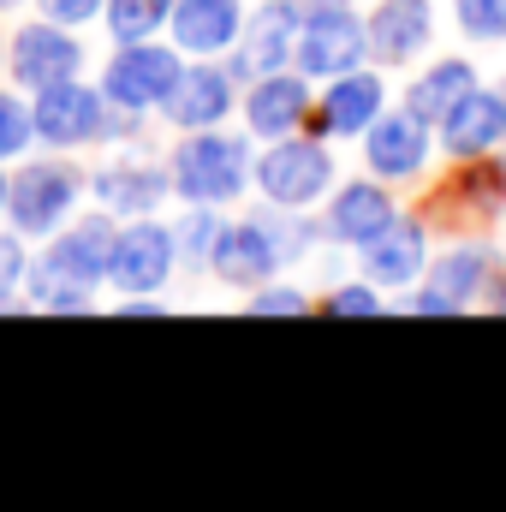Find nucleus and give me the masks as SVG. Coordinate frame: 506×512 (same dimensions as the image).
<instances>
[{
  "instance_id": "24",
  "label": "nucleus",
  "mask_w": 506,
  "mask_h": 512,
  "mask_svg": "<svg viewBox=\"0 0 506 512\" xmlns=\"http://www.w3.org/2000/svg\"><path fill=\"white\" fill-rule=\"evenodd\" d=\"M108 30L114 42H149L167 18H173V0H108Z\"/></svg>"
},
{
  "instance_id": "25",
  "label": "nucleus",
  "mask_w": 506,
  "mask_h": 512,
  "mask_svg": "<svg viewBox=\"0 0 506 512\" xmlns=\"http://www.w3.org/2000/svg\"><path fill=\"white\" fill-rule=\"evenodd\" d=\"M30 137H36V114H30V102H18L12 90H0V161L24 155Z\"/></svg>"
},
{
  "instance_id": "15",
  "label": "nucleus",
  "mask_w": 506,
  "mask_h": 512,
  "mask_svg": "<svg viewBox=\"0 0 506 512\" xmlns=\"http://www.w3.org/2000/svg\"><path fill=\"white\" fill-rule=\"evenodd\" d=\"M364 24H370V54L381 66H405V60H417L429 48L435 6L429 0H376V12Z\"/></svg>"
},
{
  "instance_id": "4",
  "label": "nucleus",
  "mask_w": 506,
  "mask_h": 512,
  "mask_svg": "<svg viewBox=\"0 0 506 512\" xmlns=\"http://www.w3.org/2000/svg\"><path fill=\"white\" fill-rule=\"evenodd\" d=\"M185 78V48H161V42H120L108 72H102V90L114 108L126 114H149V108H167L173 90Z\"/></svg>"
},
{
  "instance_id": "12",
  "label": "nucleus",
  "mask_w": 506,
  "mask_h": 512,
  "mask_svg": "<svg viewBox=\"0 0 506 512\" xmlns=\"http://www.w3.org/2000/svg\"><path fill=\"white\" fill-rule=\"evenodd\" d=\"M489 274H495V251H489V245H459V251H447L435 262V274H429V286L411 298V310H417V316H459V310L483 292Z\"/></svg>"
},
{
  "instance_id": "31",
  "label": "nucleus",
  "mask_w": 506,
  "mask_h": 512,
  "mask_svg": "<svg viewBox=\"0 0 506 512\" xmlns=\"http://www.w3.org/2000/svg\"><path fill=\"white\" fill-rule=\"evenodd\" d=\"M108 12V0H42V18H54V24H90V18H102Z\"/></svg>"
},
{
  "instance_id": "8",
  "label": "nucleus",
  "mask_w": 506,
  "mask_h": 512,
  "mask_svg": "<svg viewBox=\"0 0 506 512\" xmlns=\"http://www.w3.org/2000/svg\"><path fill=\"white\" fill-rule=\"evenodd\" d=\"M66 30H72V24H54V18H36V24L12 30L6 66H12V78H18L30 96L84 72V42H78V36H66Z\"/></svg>"
},
{
  "instance_id": "14",
  "label": "nucleus",
  "mask_w": 506,
  "mask_h": 512,
  "mask_svg": "<svg viewBox=\"0 0 506 512\" xmlns=\"http://www.w3.org/2000/svg\"><path fill=\"white\" fill-rule=\"evenodd\" d=\"M364 161L376 179H417L429 167V120H417L411 108L381 114L376 126L364 131Z\"/></svg>"
},
{
  "instance_id": "21",
  "label": "nucleus",
  "mask_w": 506,
  "mask_h": 512,
  "mask_svg": "<svg viewBox=\"0 0 506 512\" xmlns=\"http://www.w3.org/2000/svg\"><path fill=\"white\" fill-rule=\"evenodd\" d=\"M423 262H429V233L417 221H393L387 233L364 245V274L376 286H411L423 274Z\"/></svg>"
},
{
  "instance_id": "17",
  "label": "nucleus",
  "mask_w": 506,
  "mask_h": 512,
  "mask_svg": "<svg viewBox=\"0 0 506 512\" xmlns=\"http://www.w3.org/2000/svg\"><path fill=\"white\" fill-rule=\"evenodd\" d=\"M506 137V96L501 90H465L453 108H447V120H441V143H447V155H459V161H471V155H489L495 143Z\"/></svg>"
},
{
  "instance_id": "36",
  "label": "nucleus",
  "mask_w": 506,
  "mask_h": 512,
  "mask_svg": "<svg viewBox=\"0 0 506 512\" xmlns=\"http://www.w3.org/2000/svg\"><path fill=\"white\" fill-rule=\"evenodd\" d=\"M501 96H506V90H501Z\"/></svg>"
},
{
  "instance_id": "5",
  "label": "nucleus",
  "mask_w": 506,
  "mask_h": 512,
  "mask_svg": "<svg viewBox=\"0 0 506 512\" xmlns=\"http://www.w3.org/2000/svg\"><path fill=\"white\" fill-rule=\"evenodd\" d=\"M334 185V155L316 137H274L256 161V191L274 209H310Z\"/></svg>"
},
{
  "instance_id": "35",
  "label": "nucleus",
  "mask_w": 506,
  "mask_h": 512,
  "mask_svg": "<svg viewBox=\"0 0 506 512\" xmlns=\"http://www.w3.org/2000/svg\"><path fill=\"white\" fill-rule=\"evenodd\" d=\"M0 60H6V48H0Z\"/></svg>"
},
{
  "instance_id": "34",
  "label": "nucleus",
  "mask_w": 506,
  "mask_h": 512,
  "mask_svg": "<svg viewBox=\"0 0 506 512\" xmlns=\"http://www.w3.org/2000/svg\"><path fill=\"white\" fill-rule=\"evenodd\" d=\"M0 6H18V0H0Z\"/></svg>"
},
{
  "instance_id": "11",
  "label": "nucleus",
  "mask_w": 506,
  "mask_h": 512,
  "mask_svg": "<svg viewBox=\"0 0 506 512\" xmlns=\"http://www.w3.org/2000/svg\"><path fill=\"white\" fill-rule=\"evenodd\" d=\"M280 262L286 256H280V245H274V233H268L262 215H251V221H221V239L209 251L215 280H227V286H268V274Z\"/></svg>"
},
{
  "instance_id": "22",
  "label": "nucleus",
  "mask_w": 506,
  "mask_h": 512,
  "mask_svg": "<svg viewBox=\"0 0 506 512\" xmlns=\"http://www.w3.org/2000/svg\"><path fill=\"white\" fill-rule=\"evenodd\" d=\"M90 191L114 209V215H149L167 191H173V173L161 167H108L90 179Z\"/></svg>"
},
{
  "instance_id": "6",
  "label": "nucleus",
  "mask_w": 506,
  "mask_h": 512,
  "mask_svg": "<svg viewBox=\"0 0 506 512\" xmlns=\"http://www.w3.org/2000/svg\"><path fill=\"white\" fill-rule=\"evenodd\" d=\"M30 114H36V137H42L48 149L96 143V137H108V126H114L108 90H90V84H78V78L36 90V96H30Z\"/></svg>"
},
{
  "instance_id": "28",
  "label": "nucleus",
  "mask_w": 506,
  "mask_h": 512,
  "mask_svg": "<svg viewBox=\"0 0 506 512\" xmlns=\"http://www.w3.org/2000/svg\"><path fill=\"white\" fill-rule=\"evenodd\" d=\"M30 280V256H24V233H0V304L18 298V286Z\"/></svg>"
},
{
  "instance_id": "20",
  "label": "nucleus",
  "mask_w": 506,
  "mask_h": 512,
  "mask_svg": "<svg viewBox=\"0 0 506 512\" xmlns=\"http://www.w3.org/2000/svg\"><path fill=\"white\" fill-rule=\"evenodd\" d=\"M381 78L376 72H340L322 96V131L328 137H364L381 120Z\"/></svg>"
},
{
  "instance_id": "19",
  "label": "nucleus",
  "mask_w": 506,
  "mask_h": 512,
  "mask_svg": "<svg viewBox=\"0 0 506 512\" xmlns=\"http://www.w3.org/2000/svg\"><path fill=\"white\" fill-rule=\"evenodd\" d=\"M233 66L221 72V66H185V78H179V90H173V102L161 108L167 120L179 131H209L221 126L227 114H233Z\"/></svg>"
},
{
  "instance_id": "18",
  "label": "nucleus",
  "mask_w": 506,
  "mask_h": 512,
  "mask_svg": "<svg viewBox=\"0 0 506 512\" xmlns=\"http://www.w3.org/2000/svg\"><path fill=\"white\" fill-rule=\"evenodd\" d=\"M304 114H310V84H304V72H268V78H256L251 96H245V120H251L256 137H292V131L304 126Z\"/></svg>"
},
{
  "instance_id": "10",
  "label": "nucleus",
  "mask_w": 506,
  "mask_h": 512,
  "mask_svg": "<svg viewBox=\"0 0 506 512\" xmlns=\"http://www.w3.org/2000/svg\"><path fill=\"white\" fill-rule=\"evenodd\" d=\"M298 30H304V18H298L292 0H262L251 18H245V36L233 48V78H251L256 84V78L280 72L298 54Z\"/></svg>"
},
{
  "instance_id": "7",
  "label": "nucleus",
  "mask_w": 506,
  "mask_h": 512,
  "mask_svg": "<svg viewBox=\"0 0 506 512\" xmlns=\"http://www.w3.org/2000/svg\"><path fill=\"white\" fill-rule=\"evenodd\" d=\"M179 233L173 227H161V221H149V215H131V227H120V239H114V286H120V298H143V292H161L167 280H173V268H179Z\"/></svg>"
},
{
  "instance_id": "2",
  "label": "nucleus",
  "mask_w": 506,
  "mask_h": 512,
  "mask_svg": "<svg viewBox=\"0 0 506 512\" xmlns=\"http://www.w3.org/2000/svg\"><path fill=\"white\" fill-rule=\"evenodd\" d=\"M173 191L185 197V203H209V209H221V203H233L245 185L256 179V161H251V143L239 137V131H191L179 149H173Z\"/></svg>"
},
{
  "instance_id": "13",
  "label": "nucleus",
  "mask_w": 506,
  "mask_h": 512,
  "mask_svg": "<svg viewBox=\"0 0 506 512\" xmlns=\"http://www.w3.org/2000/svg\"><path fill=\"white\" fill-rule=\"evenodd\" d=\"M173 48L197 54V60H215V54H233L239 36H245V6L239 0H173Z\"/></svg>"
},
{
  "instance_id": "23",
  "label": "nucleus",
  "mask_w": 506,
  "mask_h": 512,
  "mask_svg": "<svg viewBox=\"0 0 506 512\" xmlns=\"http://www.w3.org/2000/svg\"><path fill=\"white\" fill-rule=\"evenodd\" d=\"M465 90H477V72H471V60H435L411 90H405V108L417 114V120H429V126H441L447 120V108L465 96Z\"/></svg>"
},
{
  "instance_id": "26",
  "label": "nucleus",
  "mask_w": 506,
  "mask_h": 512,
  "mask_svg": "<svg viewBox=\"0 0 506 512\" xmlns=\"http://www.w3.org/2000/svg\"><path fill=\"white\" fill-rule=\"evenodd\" d=\"M453 12L471 42H506V0H453Z\"/></svg>"
},
{
  "instance_id": "16",
  "label": "nucleus",
  "mask_w": 506,
  "mask_h": 512,
  "mask_svg": "<svg viewBox=\"0 0 506 512\" xmlns=\"http://www.w3.org/2000/svg\"><path fill=\"white\" fill-rule=\"evenodd\" d=\"M399 215H393V197H387V185L376 179H352V185H340L334 191V203H328V221H322V233L334 239V245H370L376 233H387Z\"/></svg>"
},
{
  "instance_id": "30",
  "label": "nucleus",
  "mask_w": 506,
  "mask_h": 512,
  "mask_svg": "<svg viewBox=\"0 0 506 512\" xmlns=\"http://www.w3.org/2000/svg\"><path fill=\"white\" fill-rule=\"evenodd\" d=\"M251 310L256 316H304L310 310V298L298 292V286H262L251 298Z\"/></svg>"
},
{
  "instance_id": "32",
  "label": "nucleus",
  "mask_w": 506,
  "mask_h": 512,
  "mask_svg": "<svg viewBox=\"0 0 506 512\" xmlns=\"http://www.w3.org/2000/svg\"><path fill=\"white\" fill-rule=\"evenodd\" d=\"M298 18H328V12H352V0H292Z\"/></svg>"
},
{
  "instance_id": "27",
  "label": "nucleus",
  "mask_w": 506,
  "mask_h": 512,
  "mask_svg": "<svg viewBox=\"0 0 506 512\" xmlns=\"http://www.w3.org/2000/svg\"><path fill=\"white\" fill-rule=\"evenodd\" d=\"M179 233V251L197 256V262H209V251H215V239H221V221H215V209L209 203H191V215L173 227Z\"/></svg>"
},
{
  "instance_id": "1",
  "label": "nucleus",
  "mask_w": 506,
  "mask_h": 512,
  "mask_svg": "<svg viewBox=\"0 0 506 512\" xmlns=\"http://www.w3.org/2000/svg\"><path fill=\"white\" fill-rule=\"evenodd\" d=\"M114 239L120 227L108 215H90L78 227H60L42 262H30V304L42 310H90V286L114 274Z\"/></svg>"
},
{
  "instance_id": "29",
  "label": "nucleus",
  "mask_w": 506,
  "mask_h": 512,
  "mask_svg": "<svg viewBox=\"0 0 506 512\" xmlns=\"http://www.w3.org/2000/svg\"><path fill=\"white\" fill-rule=\"evenodd\" d=\"M334 316H381V292H376V280L370 286H334L328 298H322Z\"/></svg>"
},
{
  "instance_id": "3",
  "label": "nucleus",
  "mask_w": 506,
  "mask_h": 512,
  "mask_svg": "<svg viewBox=\"0 0 506 512\" xmlns=\"http://www.w3.org/2000/svg\"><path fill=\"white\" fill-rule=\"evenodd\" d=\"M84 185H90V179H84L78 167H66V161H30V167L12 173L6 215H12V227H18L24 239H54V233L66 227V215L78 209Z\"/></svg>"
},
{
  "instance_id": "33",
  "label": "nucleus",
  "mask_w": 506,
  "mask_h": 512,
  "mask_svg": "<svg viewBox=\"0 0 506 512\" xmlns=\"http://www.w3.org/2000/svg\"><path fill=\"white\" fill-rule=\"evenodd\" d=\"M6 197H12V173H0V215H6Z\"/></svg>"
},
{
  "instance_id": "9",
  "label": "nucleus",
  "mask_w": 506,
  "mask_h": 512,
  "mask_svg": "<svg viewBox=\"0 0 506 512\" xmlns=\"http://www.w3.org/2000/svg\"><path fill=\"white\" fill-rule=\"evenodd\" d=\"M364 54H370V24L352 12H328V18H304L292 60L304 78H340V72H358Z\"/></svg>"
}]
</instances>
